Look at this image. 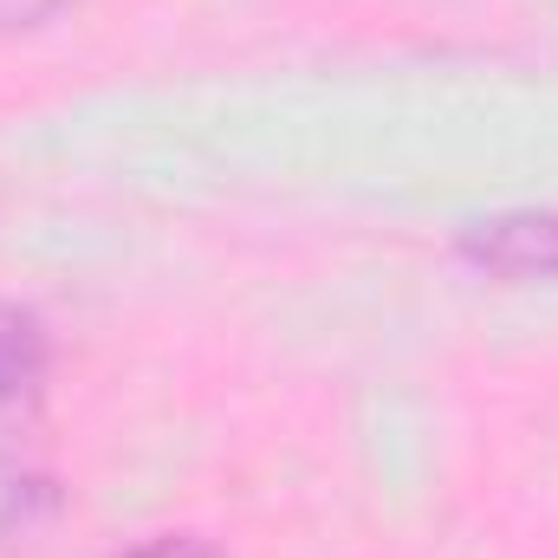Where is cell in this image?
<instances>
[{"label": "cell", "instance_id": "1", "mask_svg": "<svg viewBox=\"0 0 558 558\" xmlns=\"http://www.w3.org/2000/svg\"><path fill=\"white\" fill-rule=\"evenodd\" d=\"M52 397V331L33 305L0 299V461H13Z\"/></svg>", "mask_w": 558, "mask_h": 558}, {"label": "cell", "instance_id": "2", "mask_svg": "<svg viewBox=\"0 0 558 558\" xmlns=\"http://www.w3.org/2000/svg\"><path fill=\"white\" fill-rule=\"evenodd\" d=\"M468 267L513 286H558V208H500L454 234Z\"/></svg>", "mask_w": 558, "mask_h": 558}, {"label": "cell", "instance_id": "4", "mask_svg": "<svg viewBox=\"0 0 558 558\" xmlns=\"http://www.w3.org/2000/svg\"><path fill=\"white\" fill-rule=\"evenodd\" d=\"M65 7H78V0H0V33H26V26H46V20H59Z\"/></svg>", "mask_w": 558, "mask_h": 558}, {"label": "cell", "instance_id": "3", "mask_svg": "<svg viewBox=\"0 0 558 558\" xmlns=\"http://www.w3.org/2000/svg\"><path fill=\"white\" fill-rule=\"evenodd\" d=\"M111 558H228L215 539H202V533H156V539H143V546H124V553Z\"/></svg>", "mask_w": 558, "mask_h": 558}]
</instances>
